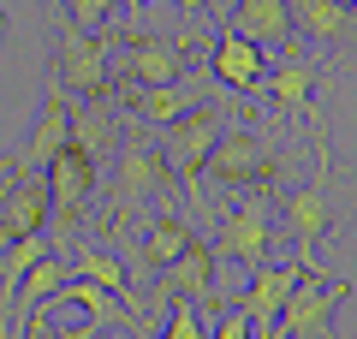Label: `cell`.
I'll return each mask as SVG.
<instances>
[{"mask_svg": "<svg viewBox=\"0 0 357 339\" xmlns=\"http://www.w3.org/2000/svg\"><path fill=\"white\" fill-rule=\"evenodd\" d=\"M357 220V173L333 161V143L316 131V173L304 185L274 190V232L292 239V262L316 268V250Z\"/></svg>", "mask_w": 357, "mask_h": 339, "instance_id": "1", "label": "cell"}, {"mask_svg": "<svg viewBox=\"0 0 357 339\" xmlns=\"http://www.w3.org/2000/svg\"><path fill=\"white\" fill-rule=\"evenodd\" d=\"M173 197V173H167L161 161V143H155V131L131 126L119 131V149L114 161H107V197H102V226L107 232H119V226H131L149 202H167Z\"/></svg>", "mask_w": 357, "mask_h": 339, "instance_id": "2", "label": "cell"}, {"mask_svg": "<svg viewBox=\"0 0 357 339\" xmlns=\"http://www.w3.org/2000/svg\"><path fill=\"white\" fill-rule=\"evenodd\" d=\"M232 119H244L238 96H208L203 107H191L185 119H173V126L155 137V143H161L167 173H173V185L191 197V214H208V220H215V209L203 202V161H208V149L220 143V131H227Z\"/></svg>", "mask_w": 357, "mask_h": 339, "instance_id": "3", "label": "cell"}, {"mask_svg": "<svg viewBox=\"0 0 357 339\" xmlns=\"http://www.w3.org/2000/svg\"><path fill=\"white\" fill-rule=\"evenodd\" d=\"M197 54H203V36L191 24V6H178V30H143V24L119 30L107 72H114V84H173L197 66Z\"/></svg>", "mask_w": 357, "mask_h": 339, "instance_id": "4", "label": "cell"}, {"mask_svg": "<svg viewBox=\"0 0 357 339\" xmlns=\"http://www.w3.org/2000/svg\"><path fill=\"white\" fill-rule=\"evenodd\" d=\"M292 161V143H274L262 137L256 126H227L220 131V143L208 149L203 161V179L215 190H227V197H244V190H274L280 185V167Z\"/></svg>", "mask_w": 357, "mask_h": 339, "instance_id": "5", "label": "cell"}, {"mask_svg": "<svg viewBox=\"0 0 357 339\" xmlns=\"http://www.w3.org/2000/svg\"><path fill=\"white\" fill-rule=\"evenodd\" d=\"M215 274H220V256L215 244L197 232L161 274H149V292L137 298V315L155 327V315H167L173 303H197V310H220V292H215Z\"/></svg>", "mask_w": 357, "mask_h": 339, "instance_id": "6", "label": "cell"}, {"mask_svg": "<svg viewBox=\"0 0 357 339\" xmlns=\"http://www.w3.org/2000/svg\"><path fill=\"white\" fill-rule=\"evenodd\" d=\"M345 298H351V280H333V274H321V268H304L298 286L286 292L268 339H340V303Z\"/></svg>", "mask_w": 357, "mask_h": 339, "instance_id": "7", "label": "cell"}, {"mask_svg": "<svg viewBox=\"0 0 357 339\" xmlns=\"http://www.w3.org/2000/svg\"><path fill=\"white\" fill-rule=\"evenodd\" d=\"M208 244H215L220 262H244V268L274 262L280 232H274V202H268V190H244L227 209H215V239Z\"/></svg>", "mask_w": 357, "mask_h": 339, "instance_id": "8", "label": "cell"}, {"mask_svg": "<svg viewBox=\"0 0 357 339\" xmlns=\"http://www.w3.org/2000/svg\"><path fill=\"white\" fill-rule=\"evenodd\" d=\"M119 107H126L131 126L143 131H167L173 119H185L191 107H203L208 96H215V77H208V66H191L185 77H173V84H114Z\"/></svg>", "mask_w": 357, "mask_h": 339, "instance_id": "9", "label": "cell"}, {"mask_svg": "<svg viewBox=\"0 0 357 339\" xmlns=\"http://www.w3.org/2000/svg\"><path fill=\"white\" fill-rule=\"evenodd\" d=\"M48 72L72 89L77 101L84 96H107L114 89V72H107V36H89L77 30L72 18H54V42H48Z\"/></svg>", "mask_w": 357, "mask_h": 339, "instance_id": "10", "label": "cell"}, {"mask_svg": "<svg viewBox=\"0 0 357 339\" xmlns=\"http://www.w3.org/2000/svg\"><path fill=\"white\" fill-rule=\"evenodd\" d=\"M72 107H77V96L54 72H42V113H36V126H30L24 149L0 155V173H48L54 155H60L66 137H72Z\"/></svg>", "mask_w": 357, "mask_h": 339, "instance_id": "11", "label": "cell"}, {"mask_svg": "<svg viewBox=\"0 0 357 339\" xmlns=\"http://www.w3.org/2000/svg\"><path fill=\"white\" fill-rule=\"evenodd\" d=\"M286 13H292V36L304 48H321L357 77V6L345 0H286Z\"/></svg>", "mask_w": 357, "mask_h": 339, "instance_id": "12", "label": "cell"}, {"mask_svg": "<svg viewBox=\"0 0 357 339\" xmlns=\"http://www.w3.org/2000/svg\"><path fill=\"white\" fill-rule=\"evenodd\" d=\"M316 84H321V66H316V54L304 48V42H292V48H280V60L268 66V77H262V89H268V101L286 113V126H310V137H316Z\"/></svg>", "mask_w": 357, "mask_h": 339, "instance_id": "13", "label": "cell"}, {"mask_svg": "<svg viewBox=\"0 0 357 339\" xmlns=\"http://www.w3.org/2000/svg\"><path fill=\"white\" fill-rule=\"evenodd\" d=\"M197 239V226H191V214H178L173 202H167V209H155V214H143V226H137V244H131V286L143 292V280L149 274H161L167 262H173L178 250H185V244Z\"/></svg>", "mask_w": 357, "mask_h": 339, "instance_id": "14", "label": "cell"}, {"mask_svg": "<svg viewBox=\"0 0 357 339\" xmlns=\"http://www.w3.org/2000/svg\"><path fill=\"white\" fill-rule=\"evenodd\" d=\"M48 232V173H0V250Z\"/></svg>", "mask_w": 357, "mask_h": 339, "instance_id": "15", "label": "cell"}, {"mask_svg": "<svg viewBox=\"0 0 357 339\" xmlns=\"http://www.w3.org/2000/svg\"><path fill=\"white\" fill-rule=\"evenodd\" d=\"M298 274H304L298 262H262V268H250V286H244L232 303L244 310V322H250V333H256V339L274 333V315H280L286 292L298 286Z\"/></svg>", "mask_w": 357, "mask_h": 339, "instance_id": "16", "label": "cell"}, {"mask_svg": "<svg viewBox=\"0 0 357 339\" xmlns=\"http://www.w3.org/2000/svg\"><path fill=\"white\" fill-rule=\"evenodd\" d=\"M208 77H215L220 89H232V96H250V89H262V77H268V54L256 48V42H244L238 30L220 24L215 48H208Z\"/></svg>", "mask_w": 357, "mask_h": 339, "instance_id": "17", "label": "cell"}, {"mask_svg": "<svg viewBox=\"0 0 357 339\" xmlns=\"http://www.w3.org/2000/svg\"><path fill=\"white\" fill-rule=\"evenodd\" d=\"M48 310H84L89 322H102V327H126L131 339H155V327L137 322V315L126 310V298H114L107 286H96V280H77V274L48 298Z\"/></svg>", "mask_w": 357, "mask_h": 339, "instance_id": "18", "label": "cell"}, {"mask_svg": "<svg viewBox=\"0 0 357 339\" xmlns=\"http://www.w3.org/2000/svg\"><path fill=\"white\" fill-rule=\"evenodd\" d=\"M227 30H238L244 42H256V48H292V13H286V0H232V18H227Z\"/></svg>", "mask_w": 357, "mask_h": 339, "instance_id": "19", "label": "cell"}, {"mask_svg": "<svg viewBox=\"0 0 357 339\" xmlns=\"http://www.w3.org/2000/svg\"><path fill=\"white\" fill-rule=\"evenodd\" d=\"M72 274H77V280H96V286H107L114 298H126V310H131V315H137V298H143V292L131 286L126 262H119V256L107 250V244H96V239L72 244ZM137 322H143V315H137Z\"/></svg>", "mask_w": 357, "mask_h": 339, "instance_id": "20", "label": "cell"}, {"mask_svg": "<svg viewBox=\"0 0 357 339\" xmlns=\"http://www.w3.org/2000/svg\"><path fill=\"white\" fill-rule=\"evenodd\" d=\"M66 280H72V256L48 250V256H36V262H30V274L18 280V298H13V333H18V315L36 310V303H48Z\"/></svg>", "mask_w": 357, "mask_h": 339, "instance_id": "21", "label": "cell"}, {"mask_svg": "<svg viewBox=\"0 0 357 339\" xmlns=\"http://www.w3.org/2000/svg\"><path fill=\"white\" fill-rule=\"evenodd\" d=\"M60 13L72 18L77 30H89V36H114L126 6H119V0H60Z\"/></svg>", "mask_w": 357, "mask_h": 339, "instance_id": "22", "label": "cell"}, {"mask_svg": "<svg viewBox=\"0 0 357 339\" xmlns=\"http://www.w3.org/2000/svg\"><path fill=\"white\" fill-rule=\"evenodd\" d=\"M155 339H208L203 310H197V303H173V310H167V327Z\"/></svg>", "mask_w": 357, "mask_h": 339, "instance_id": "23", "label": "cell"}, {"mask_svg": "<svg viewBox=\"0 0 357 339\" xmlns=\"http://www.w3.org/2000/svg\"><path fill=\"white\" fill-rule=\"evenodd\" d=\"M208 339H256V333H250V322H244L238 303H220V310H215V333H208Z\"/></svg>", "mask_w": 357, "mask_h": 339, "instance_id": "24", "label": "cell"}, {"mask_svg": "<svg viewBox=\"0 0 357 339\" xmlns=\"http://www.w3.org/2000/svg\"><path fill=\"white\" fill-rule=\"evenodd\" d=\"M178 6H191V13H208L215 24H227V18H232V0H178Z\"/></svg>", "mask_w": 357, "mask_h": 339, "instance_id": "25", "label": "cell"}, {"mask_svg": "<svg viewBox=\"0 0 357 339\" xmlns=\"http://www.w3.org/2000/svg\"><path fill=\"white\" fill-rule=\"evenodd\" d=\"M60 339H114V327H102V322H77V327H60Z\"/></svg>", "mask_w": 357, "mask_h": 339, "instance_id": "26", "label": "cell"}, {"mask_svg": "<svg viewBox=\"0 0 357 339\" xmlns=\"http://www.w3.org/2000/svg\"><path fill=\"white\" fill-rule=\"evenodd\" d=\"M119 6H126L131 18H143V6H149V0H119Z\"/></svg>", "mask_w": 357, "mask_h": 339, "instance_id": "27", "label": "cell"}, {"mask_svg": "<svg viewBox=\"0 0 357 339\" xmlns=\"http://www.w3.org/2000/svg\"><path fill=\"white\" fill-rule=\"evenodd\" d=\"M345 6H357V0H345Z\"/></svg>", "mask_w": 357, "mask_h": 339, "instance_id": "28", "label": "cell"}]
</instances>
